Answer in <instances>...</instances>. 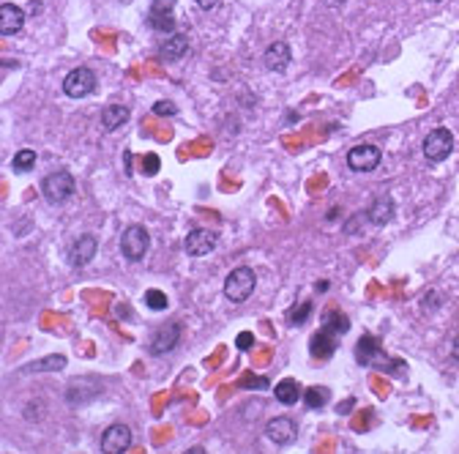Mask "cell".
<instances>
[{
    "label": "cell",
    "instance_id": "obj_28",
    "mask_svg": "<svg viewBox=\"0 0 459 454\" xmlns=\"http://www.w3.org/2000/svg\"><path fill=\"white\" fill-rule=\"evenodd\" d=\"M309 315H312V304L306 301V304H301L298 309H293V312H290V320H293V323H304Z\"/></svg>",
    "mask_w": 459,
    "mask_h": 454
},
{
    "label": "cell",
    "instance_id": "obj_16",
    "mask_svg": "<svg viewBox=\"0 0 459 454\" xmlns=\"http://www.w3.org/2000/svg\"><path fill=\"white\" fill-rule=\"evenodd\" d=\"M333 337H336V334L326 331V328H320V331L312 337V342H309L312 356H314V358H331L333 351H336V339H333Z\"/></svg>",
    "mask_w": 459,
    "mask_h": 454
},
{
    "label": "cell",
    "instance_id": "obj_18",
    "mask_svg": "<svg viewBox=\"0 0 459 454\" xmlns=\"http://www.w3.org/2000/svg\"><path fill=\"white\" fill-rule=\"evenodd\" d=\"M126 121H128V110L124 104H109V107H104L102 110V127L107 129V131L121 129Z\"/></svg>",
    "mask_w": 459,
    "mask_h": 454
},
{
    "label": "cell",
    "instance_id": "obj_26",
    "mask_svg": "<svg viewBox=\"0 0 459 454\" xmlns=\"http://www.w3.org/2000/svg\"><path fill=\"white\" fill-rule=\"evenodd\" d=\"M148 25L151 30H164V33H173L175 30V22H173V17H148Z\"/></svg>",
    "mask_w": 459,
    "mask_h": 454
},
{
    "label": "cell",
    "instance_id": "obj_30",
    "mask_svg": "<svg viewBox=\"0 0 459 454\" xmlns=\"http://www.w3.org/2000/svg\"><path fill=\"white\" fill-rule=\"evenodd\" d=\"M235 345H238L241 351H249V348L255 345V337H252L249 331H244V334H238V339H235Z\"/></svg>",
    "mask_w": 459,
    "mask_h": 454
},
{
    "label": "cell",
    "instance_id": "obj_31",
    "mask_svg": "<svg viewBox=\"0 0 459 454\" xmlns=\"http://www.w3.org/2000/svg\"><path fill=\"white\" fill-rule=\"evenodd\" d=\"M241 386H246V389H265L268 380L265 378H244L241 380Z\"/></svg>",
    "mask_w": 459,
    "mask_h": 454
},
{
    "label": "cell",
    "instance_id": "obj_11",
    "mask_svg": "<svg viewBox=\"0 0 459 454\" xmlns=\"http://www.w3.org/2000/svg\"><path fill=\"white\" fill-rule=\"evenodd\" d=\"M25 22V11L14 3H0V33L8 39V36H17L22 30Z\"/></svg>",
    "mask_w": 459,
    "mask_h": 454
},
{
    "label": "cell",
    "instance_id": "obj_15",
    "mask_svg": "<svg viewBox=\"0 0 459 454\" xmlns=\"http://www.w3.org/2000/svg\"><path fill=\"white\" fill-rule=\"evenodd\" d=\"M274 397H277L281 405H295L304 400V386L295 378H284L274 386Z\"/></svg>",
    "mask_w": 459,
    "mask_h": 454
},
{
    "label": "cell",
    "instance_id": "obj_25",
    "mask_svg": "<svg viewBox=\"0 0 459 454\" xmlns=\"http://www.w3.org/2000/svg\"><path fill=\"white\" fill-rule=\"evenodd\" d=\"M145 306H151L153 312H161V309H167V296L161 290H148L145 293Z\"/></svg>",
    "mask_w": 459,
    "mask_h": 454
},
{
    "label": "cell",
    "instance_id": "obj_23",
    "mask_svg": "<svg viewBox=\"0 0 459 454\" xmlns=\"http://www.w3.org/2000/svg\"><path fill=\"white\" fill-rule=\"evenodd\" d=\"M63 367H66L63 356H47V358L33 361L30 367H25V372H44V370H63Z\"/></svg>",
    "mask_w": 459,
    "mask_h": 454
},
{
    "label": "cell",
    "instance_id": "obj_32",
    "mask_svg": "<svg viewBox=\"0 0 459 454\" xmlns=\"http://www.w3.org/2000/svg\"><path fill=\"white\" fill-rule=\"evenodd\" d=\"M194 3H197L203 11H211V8H216V3H219V0H194Z\"/></svg>",
    "mask_w": 459,
    "mask_h": 454
},
{
    "label": "cell",
    "instance_id": "obj_5",
    "mask_svg": "<svg viewBox=\"0 0 459 454\" xmlns=\"http://www.w3.org/2000/svg\"><path fill=\"white\" fill-rule=\"evenodd\" d=\"M93 88H96V74L91 69H74L63 79V93L69 99H85L93 93Z\"/></svg>",
    "mask_w": 459,
    "mask_h": 454
},
{
    "label": "cell",
    "instance_id": "obj_29",
    "mask_svg": "<svg viewBox=\"0 0 459 454\" xmlns=\"http://www.w3.org/2000/svg\"><path fill=\"white\" fill-rule=\"evenodd\" d=\"M153 112H156V115H175L178 107H175L173 101H156V104H153Z\"/></svg>",
    "mask_w": 459,
    "mask_h": 454
},
{
    "label": "cell",
    "instance_id": "obj_17",
    "mask_svg": "<svg viewBox=\"0 0 459 454\" xmlns=\"http://www.w3.org/2000/svg\"><path fill=\"white\" fill-rule=\"evenodd\" d=\"M366 216L372 219V225H385V222H391V219H394V200H391L388 195L375 197V202H372V208H369Z\"/></svg>",
    "mask_w": 459,
    "mask_h": 454
},
{
    "label": "cell",
    "instance_id": "obj_9",
    "mask_svg": "<svg viewBox=\"0 0 459 454\" xmlns=\"http://www.w3.org/2000/svg\"><path fill=\"white\" fill-rule=\"evenodd\" d=\"M183 249L192 257H203V254L213 252L216 249V233H211V230H192L186 235V241H183Z\"/></svg>",
    "mask_w": 459,
    "mask_h": 454
},
{
    "label": "cell",
    "instance_id": "obj_33",
    "mask_svg": "<svg viewBox=\"0 0 459 454\" xmlns=\"http://www.w3.org/2000/svg\"><path fill=\"white\" fill-rule=\"evenodd\" d=\"M326 3H328L331 8H336V6H345V0H326Z\"/></svg>",
    "mask_w": 459,
    "mask_h": 454
},
{
    "label": "cell",
    "instance_id": "obj_4",
    "mask_svg": "<svg viewBox=\"0 0 459 454\" xmlns=\"http://www.w3.org/2000/svg\"><path fill=\"white\" fill-rule=\"evenodd\" d=\"M148 247H151V235L142 225H131L124 230L121 235V252L126 260H142L148 254Z\"/></svg>",
    "mask_w": 459,
    "mask_h": 454
},
{
    "label": "cell",
    "instance_id": "obj_24",
    "mask_svg": "<svg viewBox=\"0 0 459 454\" xmlns=\"http://www.w3.org/2000/svg\"><path fill=\"white\" fill-rule=\"evenodd\" d=\"M175 0H151V14L148 17H173Z\"/></svg>",
    "mask_w": 459,
    "mask_h": 454
},
{
    "label": "cell",
    "instance_id": "obj_34",
    "mask_svg": "<svg viewBox=\"0 0 459 454\" xmlns=\"http://www.w3.org/2000/svg\"><path fill=\"white\" fill-rule=\"evenodd\" d=\"M451 356H454V358H459V337H457V342H454V351H451Z\"/></svg>",
    "mask_w": 459,
    "mask_h": 454
},
{
    "label": "cell",
    "instance_id": "obj_3",
    "mask_svg": "<svg viewBox=\"0 0 459 454\" xmlns=\"http://www.w3.org/2000/svg\"><path fill=\"white\" fill-rule=\"evenodd\" d=\"M454 151V134L446 127L432 129L427 137H424V156L430 162H446Z\"/></svg>",
    "mask_w": 459,
    "mask_h": 454
},
{
    "label": "cell",
    "instance_id": "obj_27",
    "mask_svg": "<svg viewBox=\"0 0 459 454\" xmlns=\"http://www.w3.org/2000/svg\"><path fill=\"white\" fill-rule=\"evenodd\" d=\"M159 167H161V162H159L156 153H145V156H142V176H156Z\"/></svg>",
    "mask_w": 459,
    "mask_h": 454
},
{
    "label": "cell",
    "instance_id": "obj_13",
    "mask_svg": "<svg viewBox=\"0 0 459 454\" xmlns=\"http://www.w3.org/2000/svg\"><path fill=\"white\" fill-rule=\"evenodd\" d=\"M96 249H99V241H96V235H91V233L79 235V238L74 241V247H72V254H69L72 266H74V268H82V266H88V263L93 260Z\"/></svg>",
    "mask_w": 459,
    "mask_h": 454
},
{
    "label": "cell",
    "instance_id": "obj_12",
    "mask_svg": "<svg viewBox=\"0 0 459 454\" xmlns=\"http://www.w3.org/2000/svg\"><path fill=\"white\" fill-rule=\"evenodd\" d=\"M180 339V326L178 323H170V326H161L156 334L151 337V354L153 356H161V354H170Z\"/></svg>",
    "mask_w": 459,
    "mask_h": 454
},
{
    "label": "cell",
    "instance_id": "obj_10",
    "mask_svg": "<svg viewBox=\"0 0 459 454\" xmlns=\"http://www.w3.org/2000/svg\"><path fill=\"white\" fill-rule=\"evenodd\" d=\"M356 358H358V364H364V367H375V364H382V361H385V354H382L380 342H378L372 334H364L356 345Z\"/></svg>",
    "mask_w": 459,
    "mask_h": 454
},
{
    "label": "cell",
    "instance_id": "obj_2",
    "mask_svg": "<svg viewBox=\"0 0 459 454\" xmlns=\"http://www.w3.org/2000/svg\"><path fill=\"white\" fill-rule=\"evenodd\" d=\"M255 285H257L255 271L249 266H241V268L230 271V277L225 279V296H227L230 301L241 304L255 293Z\"/></svg>",
    "mask_w": 459,
    "mask_h": 454
},
{
    "label": "cell",
    "instance_id": "obj_35",
    "mask_svg": "<svg viewBox=\"0 0 459 454\" xmlns=\"http://www.w3.org/2000/svg\"><path fill=\"white\" fill-rule=\"evenodd\" d=\"M434 3H437V0H434Z\"/></svg>",
    "mask_w": 459,
    "mask_h": 454
},
{
    "label": "cell",
    "instance_id": "obj_7",
    "mask_svg": "<svg viewBox=\"0 0 459 454\" xmlns=\"http://www.w3.org/2000/svg\"><path fill=\"white\" fill-rule=\"evenodd\" d=\"M295 435H298V427H295V422H293L290 416H277V419H271V422L265 424V438H268L271 443H277V446L293 443Z\"/></svg>",
    "mask_w": 459,
    "mask_h": 454
},
{
    "label": "cell",
    "instance_id": "obj_1",
    "mask_svg": "<svg viewBox=\"0 0 459 454\" xmlns=\"http://www.w3.org/2000/svg\"><path fill=\"white\" fill-rule=\"evenodd\" d=\"M74 192H76V181L66 170L50 173V176L41 181V195L50 202H55V205H60V202H66L69 197H74Z\"/></svg>",
    "mask_w": 459,
    "mask_h": 454
},
{
    "label": "cell",
    "instance_id": "obj_22",
    "mask_svg": "<svg viewBox=\"0 0 459 454\" xmlns=\"http://www.w3.org/2000/svg\"><path fill=\"white\" fill-rule=\"evenodd\" d=\"M36 151H30V148H22V151L14 153V159H11V170L14 173H30L33 167H36Z\"/></svg>",
    "mask_w": 459,
    "mask_h": 454
},
{
    "label": "cell",
    "instance_id": "obj_6",
    "mask_svg": "<svg viewBox=\"0 0 459 454\" xmlns=\"http://www.w3.org/2000/svg\"><path fill=\"white\" fill-rule=\"evenodd\" d=\"M380 159H382V153L378 145L361 143V145H356L353 151L347 153V167L356 170V173H372V170H378Z\"/></svg>",
    "mask_w": 459,
    "mask_h": 454
},
{
    "label": "cell",
    "instance_id": "obj_14",
    "mask_svg": "<svg viewBox=\"0 0 459 454\" xmlns=\"http://www.w3.org/2000/svg\"><path fill=\"white\" fill-rule=\"evenodd\" d=\"M293 63V50L287 41H274L268 50H265V66L271 72H287V66Z\"/></svg>",
    "mask_w": 459,
    "mask_h": 454
},
{
    "label": "cell",
    "instance_id": "obj_19",
    "mask_svg": "<svg viewBox=\"0 0 459 454\" xmlns=\"http://www.w3.org/2000/svg\"><path fill=\"white\" fill-rule=\"evenodd\" d=\"M186 50H189V39H186L183 33H173V36L161 44V58H164V60H178V58L186 55Z\"/></svg>",
    "mask_w": 459,
    "mask_h": 454
},
{
    "label": "cell",
    "instance_id": "obj_8",
    "mask_svg": "<svg viewBox=\"0 0 459 454\" xmlns=\"http://www.w3.org/2000/svg\"><path fill=\"white\" fill-rule=\"evenodd\" d=\"M131 446V429L126 424H109L102 432V452L121 454Z\"/></svg>",
    "mask_w": 459,
    "mask_h": 454
},
{
    "label": "cell",
    "instance_id": "obj_21",
    "mask_svg": "<svg viewBox=\"0 0 459 454\" xmlns=\"http://www.w3.org/2000/svg\"><path fill=\"white\" fill-rule=\"evenodd\" d=\"M301 403H304L309 410L323 408V405L328 403V389H326V386H309V389H304V400H301Z\"/></svg>",
    "mask_w": 459,
    "mask_h": 454
},
{
    "label": "cell",
    "instance_id": "obj_20",
    "mask_svg": "<svg viewBox=\"0 0 459 454\" xmlns=\"http://www.w3.org/2000/svg\"><path fill=\"white\" fill-rule=\"evenodd\" d=\"M323 328L331 331V334H347V331H350V320H347V315H342L339 309H328V312L323 315Z\"/></svg>",
    "mask_w": 459,
    "mask_h": 454
}]
</instances>
